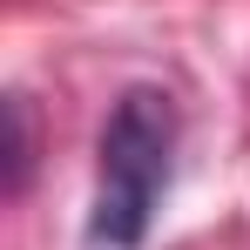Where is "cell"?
Segmentation results:
<instances>
[{
    "label": "cell",
    "mask_w": 250,
    "mask_h": 250,
    "mask_svg": "<svg viewBox=\"0 0 250 250\" xmlns=\"http://www.w3.org/2000/svg\"><path fill=\"white\" fill-rule=\"evenodd\" d=\"M176 169V102L163 88H122L102 128V183L88 209V244L95 250H135L156 223V203Z\"/></svg>",
    "instance_id": "6da1fadb"
},
{
    "label": "cell",
    "mask_w": 250,
    "mask_h": 250,
    "mask_svg": "<svg viewBox=\"0 0 250 250\" xmlns=\"http://www.w3.org/2000/svg\"><path fill=\"white\" fill-rule=\"evenodd\" d=\"M34 142H27V108H21V95H7V196H21L27 189V156Z\"/></svg>",
    "instance_id": "7a4b0ae2"
}]
</instances>
